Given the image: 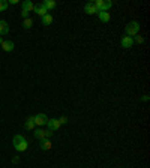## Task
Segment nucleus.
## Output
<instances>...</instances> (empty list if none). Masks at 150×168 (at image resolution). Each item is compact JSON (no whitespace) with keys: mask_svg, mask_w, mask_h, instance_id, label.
<instances>
[{"mask_svg":"<svg viewBox=\"0 0 150 168\" xmlns=\"http://www.w3.org/2000/svg\"><path fill=\"white\" fill-rule=\"evenodd\" d=\"M12 144H14V149H15L17 152H26L27 147H29L27 140L24 138L23 135H15V137H14V141H12Z\"/></svg>","mask_w":150,"mask_h":168,"instance_id":"1","label":"nucleus"},{"mask_svg":"<svg viewBox=\"0 0 150 168\" xmlns=\"http://www.w3.org/2000/svg\"><path fill=\"white\" fill-rule=\"evenodd\" d=\"M125 32H126V36H137L138 32H140V23L138 21H131L129 24H126L125 27Z\"/></svg>","mask_w":150,"mask_h":168,"instance_id":"2","label":"nucleus"},{"mask_svg":"<svg viewBox=\"0 0 150 168\" xmlns=\"http://www.w3.org/2000/svg\"><path fill=\"white\" fill-rule=\"evenodd\" d=\"M93 5L98 12H108V9L113 6V2L111 0H96L93 2Z\"/></svg>","mask_w":150,"mask_h":168,"instance_id":"3","label":"nucleus"},{"mask_svg":"<svg viewBox=\"0 0 150 168\" xmlns=\"http://www.w3.org/2000/svg\"><path fill=\"white\" fill-rule=\"evenodd\" d=\"M47 122H48V117H47L44 113H39V114L35 116V125H38V126H44V125H47Z\"/></svg>","mask_w":150,"mask_h":168,"instance_id":"4","label":"nucleus"},{"mask_svg":"<svg viewBox=\"0 0 150 168\" xmlns=\"http://www.w3.org/2000/svg\"><path fill=\"white\" fill-rule=\"evenodd\" d=\"M120 44H122V47L125 50H129V48H132V45H134V39H132L131 36H122Z\"/></svg>","mask_w":150,"mask_h":168,"instance_id":"5","label":"nucleus"},{"mask_svg":"<svg viewBox=\"0 0 150 168\" xmlns=\"http://www.w3.org/2000/svg\"><path fill=\"white\" fill-rule=\"evenodd\" d=\"M47 126H48V131H57L62 125H60L59 119H48V122H47Z\"/></svg>","mask_w":150,"mask_h":168,"instance_id":"6","label":"nucleus"},{"mask_svg":"<svg viewBox=\"0 0 150 168\" xmlns=\"http://www.w3.org/2000/svg\"><path fill=\"white\" fill-rule=\"evenodd\" d=\"M9 33V24L5 20H0V36H5Z\"/></svg>","mask_w":150,"mask_h":168,"instance_id":"7","label":"nucleus"},{"mask_svg":"<svg viewBox=\"0 0 150 168\" xmlns=\"http://www.w3.org/2000/svg\"><path fill=\"white\" fill-rule=\"evenodd\" d=\"M41 6L45 8L47 11H51L56 8V2H54V0H44V2L41 3Z\"/></svg>","mask_w":150,"mask_h":168,"instance_id":"8","label":"nucleus"},{"mask_svg":"<svg viewBox=\"0 0 150 168\" xmlns=\"http://www.w3.org/2000/svg\"><path fill=\"white\" fill-rule=\"evenodd\" d=\"M84 12H86L87 15L98 14V11H96V8H95V5H93V3H86V6H84Z\"/></svg>","mask_w":150,"mask_h":168,"instance_id":"9","label":"nucleus"},{"mask_svg":"<svg viewBox=\"0 0 150 168\" xmlns=\"http://www.w3.org/2000/svg\"><path fill=\"white\" fill-rule=\"evenodd\" d=\"M2 48L5 50V51H8V53H11V51H14L15 45H14V42H12V41H3Z\"/></svg>","mask_w":150,"mask_h":168,"instance_id":"10","label":"nucleus"},{"mask_svg":"<svg viewBox=\"0 0 150 168\" xmlns=\"http://www.w3.org/2000/svg\"><path fill=\"white\" fill-rule=\"evenodd\" d=\"M98 17H99L101 23H108V21L111 20L110 12H98Z\"/></svg>","mask_w":150,"mask_h":168,"instance_id":"11","label":"nucleus"},{"mask_svg":"<svg viewBox=\"0 0 150 168\" xmlns=\"http://www.w3.org/2000/svg\"><path fill=\"white\" fill-rule=\"evenodd\" d=\"M51 147H53V144H51V141L48 138L41 140V149H42V150H50Z\"/></svg>","mask_w":150,"mask_h":168,"instance_id":"12","label":"nucleus"},{"mask_svg":"<svg viewBox=\"0 0 150 168\" xmlns=\"http://www.w3.org/2000/svg\"><path fill=\"white\" fill-rule=\"evenodd\" d=\"M35 9V5L30 2V0H24L23 2V11H27V12H30V11Z\"/></svg>","mask_w":150,"mask_h":168,"instance_id":"13","label":"nucleus"},{"mask_svg":"<svg viewBox=\"0 0 150 168\" xmlns=\"http://www.w3.org/2000/svg\"><path fill=\"white\" fill-rule=\"evenodd\" d=\"M33 11H35L38 15H41V17H44V15H47V14H48V11L45 9V8H42L41 5H35V9H33Z\"/></svg>","mask_w":150,"mask_h":168,"instance_id":"14","label":"nucleus"},{"mask_svg":"<svg viewBox=\"0 0 150 168\" xmlns=\"http://www.w3.org/2000/svg\"><path fill=\"white\" fill-rule=\"evenodd\" d=\"M24 126H26V129H29V131H33V128L36 126L35 125V117H29V119L26 120V125Z\"/></svg>","mask_w":150,"mask_h":168,"instance_id":"15","label":"nucleus"},{"mask_svg":"<svg viewBox=\"0 0 150 168\" xmlns=\"http://www.w3.org/2000/svg\"><path fill=\"white\" fill-rule=\"evenodd\" d=\"M41 18H42V24L44 26H50L51 23H53V15H50V14H47V15H44Z\"/></svg>","mask_w":150,"mask_h":168,"instance_id":"16","label":"nucleus"},{"mask_svg":"<svg viewBox=\"0 0 150 168\" xmlns=\"http://www.w3.org/2000/svg\"><path fill=\"white\" fill-rule=\"evenodd\" d=\"M35 132V137L38 140H44L45 138V131H42V129H36V131H33Z\"/></svg>","mask_w":150,"mask_h":168,"instance_id":"17","label":"nucleus"},{"mask_svg":"<svg viewBox=\"0 0 150 168\" xmlns=\"http://www.w3.org/2000/svg\"><path fill=\"white\" fill-rule=\"evenodd\" d=\"M8 6H9V5H8L6 0H0V11H6L8 9Z\"/></svg>","mask_w":150,"mask_h":168,"instance_id":"18","label":"nucleus"},{"mask_svg":"<svg viewBox=\"0 0 150 168\" xmlns=\"http://www.w3.org/2000/svg\"><path fill=\"white\" fill-rule=\"evenodd\" d=\"M32 26H33V21L30 20V18H27V20H24V27H26V29H30Z\"/></svg>","mask_w":150,"mask_h":168,"instance_id":"19","label":"nucleus"},{"mask_svg":"<svg viewBox=\"0 0 150 168\" xmlns=\"http://www.w3.org/2000/svg\"><path fill=\"white\" fill-rule=\"evenodd\" d=\"M59 122H60V125H65V123H68V122H69V119H68L66 116H63V117H60V119H59Z\"/></svg>","mask_w":150,"mask_h":168,"instance_id":"20","label":"nucleus"},{"mask_svg":"<svg viewBox=\"0 0 150 168\" xmlns=\"http://www.w3.org/2000/svg\"><path fill=\"white\" fill-rule=\"evenodd\" d=\"M21 17H23L24 20H27V18H29V12H27V11H21Z\"/></svg>","mask_w":150,"mask_h":168,"instance_id":"21","label":"nucleus"},{"mask_svg":"<svg viewBox=\"0 0 150 168\" xmlns=\"http://www.w3.org/2000/svg\"><path fill=\"white\" fill-rule=\"evenodd\" d=\"M135 42H137V44H143V42H144V38H143V36H135Z\"/></svg>","mask_w":150,"mask_h":168,"instance_id":"22","label":"nucleus"},{"mask_svg":"<svg viewBox=\"0 0 150 168\" xmlns=\"http://www.w3.org/2000/svg\"><path fill=\"white\" fill-rule=\"evenodd\" d=\"M51 135H53V131H47L45 132V138H50Z\"/></svg>","mask_w":150,"mask_h":168,"instance_id":"23","label":"nucleus"},{"mask_svg":"<svg viewBox=\"0 0 150 168\" xmlns=\"http://www.w3.org/2000/svg\"><path fill=\"white\" fill-rule=\"evenodd\" d=\"M17 3H18V0H9L8 5H17Z\"/></svg>","mask_w":150,"mask_h":168,"instance_id":"24","label":"nucleus"},{"mask_svg":"<svg viewBox=\"0 0 150 168\" xmlns=\"http://www.w3.org/2000/svg\"><path fill=\"white\" fill-rule=\"evenodd\" d=\"M2 44H3V38L0 36V45H2Z\"/></svg>","mask_w":150,"mask_h":168,"instance_id":"25","label":"nucleus"}]
</instances>
